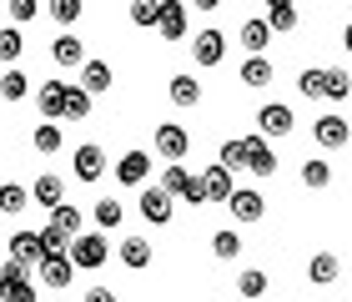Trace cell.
I'll use <instances>...</instances> for the list:
<instances>
[{"label": "cell", "instance_id": "obj_19", "mask_svg": "<svg viewBox=\"0 0 352 302\" xmlns=\"http://www.w3.org/2000/svg\"><path fill=\"white\" fill-rule=\"evenodd\" d=\"M156 30H162L166 41L186 36V6H182V0H162V21H156Z\"/></svg>", "mask_w": 352, "mask_h": 302}, {"label": "cell", "instance_id": "obj_9", "mask_svg": "<svg viewBox=\"0 0 352 302\" xmlns=\"http://www.w3.org/2000/svg\"><path fill=\"white\" fill-rule=\"evenodd\" d=\"M242 147H247V171L252 177H272V171H277V151H272L267 136H242Z\"/></svg>", "mask_w": 352, "mask_h": 302}, {"label": "cell", "instance_id": "obj_35", "mask_svg": "<svg viewBox=\"0 0 352 302\" xmlns=\"http://www.w3.org/2000/svg\"><path fill=\"white\" fill-rule=\"evenodd\" d=\"M121 217H126V206H121L116 197H101V202H96V227H101V232L121 227Z\"/></svg>", "mask_w": 352, "mask_h": 302}, {"label": "cell", "instance_id": "obj_33", "mask_svg": "<svg viewBox=\"0 0 352 302\" xmlns=\"http://www.w3.org/2000/svg\"><path fill=\"white\" fill-rule=\"evenodd\" d=\"M236 292H242L247 302H257V297L267 292V272H262V267H247V272H236Z\"/></svg>", "mask_w": 352, "mask_h": 302}, {"label": "cell", "instance_id": "obj_24", "mask_svg": "<svg viewBox=\"0 0 352 302\" xmlns=\"http://www.w3.org/2000/svg\"><path fill=\"white\" fill-rule=\"evenodd\" d=\"M191 182H197V177H191L182 162H171V166H162V182H156V186H162L166 197H186V186H191Z\"/></svg>", "mask_w": 352, "mask_h": 302}, {"label": "cell", "instance_id": "obj_7", "mask_svg": "<svg viewBox=\"0 0 352 302\" xmlns=\"http://www.w3.org/2000/svg\"><path fill=\"white\" fill-rule=\"evenodd\" d=\"M36 106H41L45 121H60V116H66V106H71V81H41Z\"/></svg>", "mask_w": 352, "mask_h": 302}, {"label": "cell", "instance_id": "obj_10", "mask_svg": "<svg viewBox=\"0 0 352 302\" xmlns=\"http://www.w3.org/2000/svg\"><path fill=\"white\" fill-rule=\"evenodd\" d=\"M10 262H21V267H41V262H45L41 232H30V227L15 232V237H10Z\"/></svg>", "mask_w": 352, "mask_h": 302}, {"label": "cell", "instance_id": "obj_38", "mask_svg": "<svg viewBox=\"0 0 352 302\" xmlns=\"http://www.w3.org/2000/svg\"><path fill=\"white\" fill-rule=\"evenodd\" d=\"M297 91H302L307 101H322V66H307V71H302V76H297Z\"/></svg>", "mask_w": 352, "mask_h": 302}, {"label": "cell", "instance_id": "obj_5", "mask_svg": "<svg viewBox=\"0 0 352 302\" xmlns=\"http://www.w3.org/2000/svg\"><path fill=\"white\" fill-rule=\"evenodd\" d=\"M227 212H232V222L252 227V222H262V217H267V197H262V192H252V186H236L232 202H227Z\"/></svg>", "mask_w": 352, "mask_h": 302}, {"label": "cell", "instance_id": "obj_1", "mask_svg": "<svg viewBox=\"0 0 352 302\" xmlns=\"http://www.w3.org/2000/svg\"><path fill=\"white\" fill-rule=\"evenodd\" d=\"M71 262H76V272H101V267L111 262V242L101 232H81L71 242Z\"/></svg>", "mask_w": 352, "mask_h": 302}, {"label": "cell", "instance_id": "obj_4", "mask_svg": "<svg viewBox=\"0 0 352 302\" xmlns=\"http://www.w3.org/2000/svg\"><path fill=\"white\" fill-rule=\"evenodd\" d=\"M312 136H317V147H322V151H338V147H347V141H352V121L338 116V111H327V116L312 121Z\"/></svg>", "mask_w": 352, "mask_h": 302}, {"label": "cell", "instance_id": "obj_20", "mask_svg": "<svg viewBox=\"0 0 352 302\" xmlns=\"http://www.w3.org/2000/svg\"><path fill=\"white\" fill-rule=\"evenodd\" d=\"M51 61L56 66H86V45H81V36H56V45H51Z\"/></svg>", "mask_w": 352, "mask_h": 302}, {"label": "cell", "instance_id": "obj_44", "mask_svg": "<svg viewBox=\"0 0 352 302\" xmlns=\"http://www.w3.org/2000/svg\"><path fill=\"white\" fill-rule=\"evenodd\" d=\"M86 302H116V292H111V288H91Z\"/></svg>", "mask_w": 352, "mask_h": 302}, {"label": "cell", "instance_id": "obj_32", "mask_svg": "<svg viewBox=\"0 0 352 302\" xmlns=\"http://www.w3.org/2000/svg\"><path fill=\"white\" fill-rule=\"evenodd\" d=\"M236 252H242V237H236V227H221V232H212V257L232 262Z\"/></svg>", "mask_w": 352, "mask_h": 302}, {"label": "cell", "instance_id": "obj_12", "mask_svg": "<svg viewBox=\"0 0 352 302\" xmlns=\"http://www.w3.org/2000/svg\"><path fill=\"white\" fill-rule=\"evenodd\" d=\"M30 202H36V206H45V212H56V206L66 202V182H60L56 171H41V177L30 182Z\"/></svg>", "mask_w": 352, "mask_h": 302}, {"label": "cell", "instance_id": "obj_22", "mask_svg": "<svg viewBox=\"0 0 352 302\" xmlns=\"http://www.w3.org/2000/svg\"><path fill=\"white\" fill-rule=\"evenodd\" d=\"M236 81L252 86V91H257V86H272V61H267V56H247L242 71H236Z\"/></svg>", "mask_w": 352, "mask_h": 302}, {"label": "cell", "instance_id": "obj_16", "mask_svg": "<svg viewBox=\"0 0 352 302\" xmlns=\"http://www.w3.org/2000/svg\"><path fill=\"white\" fill-rule=\"evenodd\" d=\"M236 41L247 45V56H262V51H267V41H272L267 15H247V21H242V30H236Z\"/></svg>", "mask_w": 352, "mask_h": 302}, {"label": "cell", "instance_id": "obj_31", "mask_svg": "<svg viewBox=\"0 0 352 302\" xmlns=\"http://www.w3.org/2000/svg\"><path fill=\"white\" fill-rule=\"evenodd\" d=\"M297 21L302 15H297V6H287V0H272L267 6V25L272 30H297Z\"/></svg>", "mask_w": 352, "mask_h": 302}, {"label": "cell", "instance_id": "obj_3", "mask_svg": "<svg viewBox=\"0 0 352 302\" xmlns=\"http://www.w3.org/2000/svg\"><path fill=\"white\" fill-rule=\"evenodd\" d=\"M0 302H36V282H30V272L21 262H10L0 267Z\"/></svg>", "mask_w": 352, "mask_h": 302}, {"label": "cell", "instance_id": "obj_29", "mask_svg": "<svg viewBox=\"0 0 352 302\" xmlns=\"http://www.w3.org/2000/svg\"><path fill=\"white\" fill-rule=\"evenodd\" d=\"M171 101L176 106H197L201 101V81H197V76H186V71L171 76Z\"/></svg>", "mask_w": 352, "mask_h": 302}, {"label": "cell", "instance_id": "obj_45", "mask_svg": "<svg viewBox=\"0 0 352 302\" xmlns=\"http://www.w3.org/2000/svg\"><path fill=\"white\" fill-rule=\"evenodd\" d=\"M342 45H347V56H352V21L342 25Z\"/></svg>", "mask_w": 352, "mask_h": 302}, {"label": "cell", "instance_id": "obj_14", "mask_svg": "<svg viewBox=\"0 0 352 302\" xmlns=\"http://www.w3.org/2000/svg\"><path fill=\"white\" fill-rule=\"evenodd\" d=\"M71 171H76V182H86V186H91V182H96V177L106 171V151L96 147V141H86V147H76V166H71Z\"/></svg>", "mask_w": 352, "mask_h": 302}, {"label": "cell", "instance_id": "obj_15", "mask_svg": "<svg viewBox=\"0 0 352 302\" xmlns=\"http://www.w3.org/2000/svg\"><path fill=\"white\" fill-rule=\"evenodd\" d=\"M201 186H206V197L212 202H232V192H236V171H227L221 162H212L201 171Z\"/></svg>", "mask_w": 352, "mask_h": 302}, {"label": "cell", "instance_id": "obj_17", "mask_svg": "<svg viewBox=\"0 0 352 302\" xmlns=\"http://www.w3.org/2000/svg\"><path fill=\"white\" fill-rule=\"evenodd\" d=\"M136 206H141V217H146L151 227H166V222H171V197L162 192V186H146Z\"/></svg>", "mask_w": 352, "mask_h": 302}, {"label": "cell", "instance_id": "obj_34", "mask_svg": "<svg viewBox=\"0 0 352 302\" xmlns=\"http://www.w3.org/2000/svg\"><path fill=\"white\" fill-rule=\"evenodd\" d=\"M217 162L227 166V171H247V147H242V136H232V141H221V151H217Z\"/></svg>", "mask_w": 352, "mask_h": 302}, {"label": "cell", "instance_id": "obj_13", "mask_svg": "<svg viewBox=\"0 0 352 302\" xmlns=\"http://www.w3.org/2000/svg\"><path fill=\"white\" fill-rule=\"evenodd\" d=\"M146 177H151V156L131 147V151L116 162V182H121V186H146Z\"/></svg>", "mask_w": 352, "mask_h": 302}, {"label": "cell", "instance_id": "obj_37", "mask_svg": "<svg viewBox=\"0 0 352 302\" xmlns=\"http://www.w3.org/2000/svg\"><path fill=\"white\" fill-rule=\"evenodd\" d=\"M156 21H162V6H156V0H131V25L156 30Z\"/></svg>", "mask_w": 352, "mask_h": 302}, {"label": "cell", "instance_id": "obj_21", "mask_svg": "<svg viewBox=\"0 0 352 302\" xmlns=\"http://www.w3.org/2000/svg\"><path fill=\"white\" fill-rule=\"evenodd\" d=\"M116 257L131 267V272H141V267H151V242L146 237H126V242L116 247Z\"/></svg>", "mask_w": 352, "mask_h": 302}, {"label": "cell", "instance_id": "obj_27", "mask_svg": "<svg viewBox=\"0 0 352 302\" xmlns=\"http://www.w3.org/2000/svg\"><path fill=\"white\" fill-rule=\"evenodd\" d=\"M45 222H51V227H56L60 237H71V242H76V237H81V212H76L71 202H60V206H56V212L45 217Z\"/></svg>", "mask_w": 352, "mask_h": 302}, {"label": "cell", "instance_id": "obj_40", "mask_svg": "<svg viewBox=\"0 0 352 302\" xmlns=\"http://www.w3.org/2000/svg\"><path fill=\"white\" fill-rule=\"evenodd\" d=\"M91 116V91L71 86V106H66V121H86Z\"/></svg>", "mask_w": 352, "mask_h": 302}, {"label": "cell", "instance_id": "obj_39", "mask_svg": "<svg viewBox=\"0 0 352 302\" xmlns=\"http://www.w3.org/2000/svg\"><path fill=\"white\" fill-rule=\"evenodd\" d=\"M302 182H307L312 192H322V186L332 182V166L327 162H307V166H302Z\"/></svg>", "mask_w": 352, "mask_h": 302}, {"label": "cell", "instance_id": "obj_26", "mask_svg": "<svg viewBox=\"0 0 352 302\" xmlns=\"http://www.w3.org/2000/svg\"><path fill=\"white\" fill-rule=\"evenodd\" d=\"M0 96H6V101H25V96H30V76H25L21 66L0 71Z\"/></svg>", "mask_w": 352, "mask_h": 302}, {"label": "cell", "instance_id": "obj_43", "mask_svg": "<svg viewBox=\"0 0 352 302\" xmlns=\"http://www.w3.org/2000/svg\"><path fill=\"white\" fill-rule=\"evenodd\" d=\"M10 15H15V21H36V0H15Z\"/></svg>", "mask_w": 352, "mask_h": 302}, {"label": "cell", "instance_id": "obj_11", "mask_svg": "<svg viewBox=\"0 0 352 302\" xmlns=\"http://www.w3.org/2000/svg\"><path fill=\"white\" fill-rule=\"evenodd\" d=\"M36 272H41V282H45V288H71V277H76V262H71V252H51V257H45L41 267H36Z\"/></svg>", "mask_w": 352, "mask_h": 302}, {"label": "cell", "instance_id": "obj_42", "mask_svg": "<svg viewBox=\"0 0 352 302\" xmlns=\"http://www.w3.org/2000/svg\"><path fill=\"white\" fill-rule=\"evenodd\" d=\"M182 202H191V206H206V202H212V197H206V186H201V177L186 186V197H182Z\"/></svg>", "mask_w": 352, "mask_h": 302}, {"label": "cell", "instance_id": "obj_25", "mask_svg": "<svg viewBox=\"0 0 352 302\" xmlns=\"http://www.w3.org/2000/svg\"><path fill=\"white\" fill-rule=\"evenodd\" d=\"M81 91H91V96L111 91V66H106V61H86V66H81Z\"/></svg>", "mask_w": 352, "mask_h": 302}, {"label": "cell", "instance_id": "obj_6", "mask_svg": "<svg viewBox=\"0 0 352 302\" xmlns=\"http://www.w3.org/2000/svg\"><path fill=\"white\" fill-rule=\"evenodd\" d=\"M257 136L267 141H277V136H292V106H282V101H267L257 111Z\"/></svg>", "mask_w": 352, "mask_h": 302}, {"label": "cell", "instance_id": "obj_30", "mask_svg": "<svg viewBox=\"0 0 352 302\" xmlns=\"http://www.w3.org/2000/svg\"><path fill=\"white\" fill-rule=\"evenodd\" d=\"M30 147H36L41 156H56L60 151V126L56 121H41L36 131H30Z\"/></svg>", "mask_w": 352, "mask_h": 302}, {"label": "cell", "instance_id": "obj_28", "mask_svg": "<svg viewBox=\"0 0 352 302\" xmlns=\"http://www.w3.org/2000/svg\"><path fill=\"white\" fill-rule=\"evenodd\" d=\"M25 206H30V186H21V182H0V212L15 217V212H25Z\"/></svg>", "mask_w": 352, "mask_h": 302}, {"label": "cell", "instance_id": "obj_18", "mask_svg": "<svg viewBox=\"0 0 352 302\" xmlns=\"http://www.w3.org/2000/svg\"><path fill=\"white\" fill-rule=\"evenodd\" d=\"M338 272H342L338 252H317V257L307 262V282H312V288H332V282H338Z\"/></svg>", "mask_w": 352, "mask_h": 302}, {"label": "cell", "instance_id": "obj_46", "mask_svg": "<svg viewBox=\"0 0 352 302\" xmlns=\"http://www.w3.org/2000/svg\"><path fill=\"white\" fill-rule=\"evenodd\" d=\"M56 302H60V297H56Z\"/></svg>", "mask_w": 352, "mask_h": 302}, {"label": "cell", "instance_id": "obj_23", "mask_svg": "<svg viewBox=\"0 0 352 302\" xmlns=\"http://www.w3.org/2000/svg\"><path fill=\"white\" fill-rule=\"evenodd\" d=\"M322 96H327L332 106L352 96V76H347L342 66H332V71H322Z\"/></svg>", "mask_w": 352, "mask_h": 302}, {"label": "cell", "instance_id": "obj_36", "mask_svg": "<svg viewBox=\"0 0 352 302\" xmlns=\"http://www.w3.org/2000/svg\"><path fill=\"white\" fill-rule=\"evenodd\" d=\"M21 51H25L21 30H15V25H6V30H0V61H6V71L15 66V61H21Z\"/></svg>", "mask_w": 352, "mask_h": 302}, {"label": "cell", "instance_id": "obj_8", "mask_svg": "<svg viewBox=\"0 0 352 302\" xmlns=\"http://www.w3.org/2000/svg\"><path fill=\"white\" fill-rule=\"evenodd\" d=\"M191 56H197V66H221V61H227V36H221L217 25H206L197 41H191Z\"/></svg>", "mask_w": 352, "mask_h": 302}, {"label": "cell", "instance_id": "obj_41", "mask_svg": "<svg viewBox=\"0 0 352 302\" xmlns=\"http://www.w3.org/2000/svg\"><path fill=\"white\" fill-rule=\"evenodd\" d=\"M51 15H56V21H60V25H71V21H81V0H56V6H51Z\"/></svg>", "mask_w": 352, "mask_h": 302}, {"label": "cell", "instance_id": "obj_2", "mask_svg": "<svg viewBox=\"0 0 352 302\" xmlns=\"http://www.w3.org/2000/svg\"><path fill=\"white\" fill-rule=\"evenodd\" d=\"M151 147H156V156L171 166V162H186V147H191V136H186V126L182 121H162L156 126V136H151Z\"/></svg>", "mask_w": 352, "mask_h": 302}]
</instances>
